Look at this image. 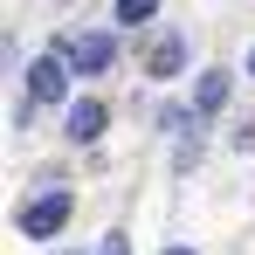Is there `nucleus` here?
Here are the masks:
<instances>
[{"label": "nucleus", "instance_id": "obj_1", "mask_svg": "<svg viewBox=\"0 0 255 255\" xmlns=\"http://www.w3.org/2000/svg\"><path fill=\"white\" fill-rule=\"evenodd\" d=\"M69 90V55H35L28 62V104H55Z\"/></svg>", "mask_w": 255, "mask_h": 255}, {"label": "nucleus", "instance_id": "obj_2", "mask_svg": "<svg viewBox=\"0 0 255 255\" xmlns=\"http://www.w3.org/2000/svg\"><path fill=\"white\" fill-rule=\"evenodd\" d=\"M62 221H69V193H42V200L21 207V235H28V242H48Z\"/></svg>", "mask_w": 255, "mask_h": 255}, {"label": "nucleus", "instance_id": "obj_3", "mask_svg": "<svg viewBox=\"0 0 255 255\" xmlns=\"http://www.w3.org/2000/svg\"><path fill=\"white\" fill-rule=\"evenodd\" d=\"M62 55H69V69H76V76H97V69H111L118 42H111V35H76V42H62Z\"/></svg>", "mask_w": 255, "mask_h": 255}, {"label": "nucleus", "instance_id": "obj_4", "mask_svg": "<svg viewBox=\"0 0 255 255\" xmlns=\"http://www.w3.org/2000/svg\"><path fill=\"white\" fill-rule=\"evenodd\" d=\"M69 138H76V145H97V138H104V104H97V97L69 104Z\"/></svg>", "mask_w": 255, "mask_h": 255}, {"label": "nucleus", "instance_id": "obj_5", "mask_svg": "<svg viewBox=\"0 0 255 255\" xmlns=\"http://www.w3.org/2000/svg\"><path fill=\"white\" fill-rule=\"evenodd\" d=\"M179 62H186L179 35H159V48H152V76H179Z\"/></svg>", "mask_w": 255, "mask_h": 255}, {"label": "nucleus", "instance_id": "obj_6", "mask_svg": "<svg viewBox=\"0 0 255 255\" xmlns=\"http://www.w3.org/2000/svg\"><path fill=\"white\" fill-rule=\"evenodd\" d=\"M193 104H200V111H221V104H228V69H207V76H200V97H193Z\"/></svg>", "mask_w": 255, "mask_h": 255}, {"label": "nucleus", "instance_id": "obj_7", "mask_svg": "<svg viewBox=\"0 0 255 255\" xmlns=\"http://www.w3.org/2000/svg\"><path fill=\"white\" fill-rule=\"evenodd\" d=\"M152 14H159V0H118V21H131V28L152 21Z\"/></svg>", "mask_w": 255, "mask_h": 255}, {"label": "nucleus", "instance_id": "obj_8", "mask_svg": "<svg viewBox=\"0 0 255 255\" xmlns=\"http://www.w3.org/2000/svg\"><path fill=\"white\" fill-rule=\"evenodd\" d=\"M97 255H131V242H125V235H104V249H97Z\"/></svg>", "mask_w": 255, "mask_h": 255}, {"label": "nucleus", "instance_id": "obj_9", "mask_svg": "<svg viewBox=\"0 0 255 255\" xmlns=\"http://www.w3.org/2000/svg\"><path fill=\"white\" fill-rule=\"evenodd\" d=\"M166 255H193V249H166Z\"/></svg>", "mask_w": 255, "mask_h": 255}, {"label": "nucleus", "instance_id": "obj_10", "mask_svg": "<svg viewBox=\"0 0 255 255\" xmlns=\"http://www.w3.org/2000/svg\"><path fill=\"white\" fill-rule=\"evenodd\" d=\"M249 76H255V55H249Z\"/></svg>", "mask_w": 255, "mask_h": 255}]
</instances>
